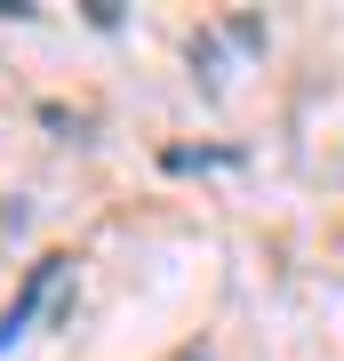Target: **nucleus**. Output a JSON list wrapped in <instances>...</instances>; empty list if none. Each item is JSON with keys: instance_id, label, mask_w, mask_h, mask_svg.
Returning <instances> with one entry per match:
<instances>
[{"instance_id": "nucleus-1", "label": "nucleus", "mask_w": 344, "mask_h": 361, "mask_svg": "<svg viewBox=\"0 0 344 361\" xmlns=\"http://www.w3.org/2000/svg\"><path fill=\"white\" fill-rule=\"evenodd\" d=\"M56 273H64V257H40V265L25 273V289H16V305L0 313V353H8L16 337H25V322H32V313H40V297L56 289Z\"/></svg>"}, {"instance_id": "nucleus-2", "label": "nucleus", "mask_w": 344, "mask_h": 361, "mask_svg": "<svg viewBox=\"0 0 344 361\" xmlns=\"http://www.w3.org/2000/svg\"><path fill=\"white\" fill-rule=\"evenodd\" d=\"M177 361H208V353H200V345H192V353H177Z\"/></svg>"}]
</instances>
